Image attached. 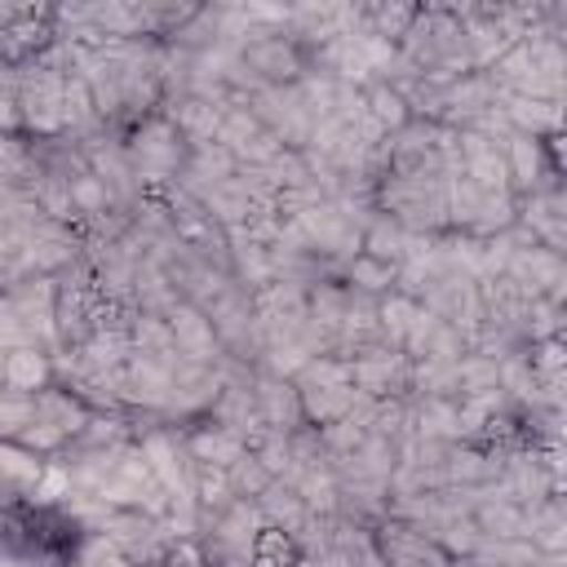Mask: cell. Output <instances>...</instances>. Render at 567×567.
<instances>
[{
    "label": "cell",
    "instance_id": "cell-1",
    "mask_svg": "<svg viewBox=\"0 0 567 567\" xmlns=\"http://www.w3.org/2000/svg\"><path fill=\"white\" fill-rule=\"evenodd\" d=\"M310 49L315 40L306 35H288V31H257L244 40L239 62L248 66V75H257L261 84H297L310 71Z\"/></svg>",
    "mask_w": 567,
    "mask_h": 567
},
{
    "label": "cell",
    "instance_id": "cell-2",
    "mask_svg": "<svg viewBox=\"0 0 567 567\" xmlns=\"http://www.w3.org/2000/svg\"><path fill=\"white\" fill-rule=\"evenodd\" d=\"M372 549L381 567H461L456 554L439 536H430L425 527L408 518H385L372 532Z\"/></svg>",
    "mask_w": 567,
    "mask_h": 567
},
{
    "label": "cell",
    "instance_id": "cell-5",
    "mask_svg": "<svg viewBox=\"0 0 567 567\" xmlns=\"http://www.w3.org/2000/svg\"><path fill=\"white\" fill-rule=\"evenodd\" d=\"M261 509H266V527H279V532H288V536H297V527L310 518V509H306L301 492L284 487L279 478H275V483H270V492L261 496Z\"/></svg>",
    "mask_w": 567,
    "mask_h": 567
},
{
    "label": "cell",
    "instance_id": "cell-8",
    "mask_svg": "<svg viewBox=\"0 0 567 567\" xmlns=\"http://www.w3.org/2000/svg\"><path fill=\"white\" fill-rule=\"evenodd\" d=\"M368 111H372V120H377L381 128H390V133H403V128L412 124L408 97H403L399 89H390V84H377V89L368 93Z\"/></svg>",
    "mask_w": 567,
    "mask_h": 567
},
{
    "label": "cell",
    "instance_id": "cell-7",
    "mask_svg": "<svg viewBox=\"0 0 567 567\" xmlns=\"http://www.w3.org/2000/svg\"><path fill=\"white\" fill-rule=\"evenodd\" d=\"M346 279H350V288H363V292H390L394 288V261L372 252V248H363V252L350 257Z\"/></svg>",
    "mask_w": 567,
    "mask_h": 567
},
{
    "label": "cell",
    "instance_id": "cell-3",
    "mask_svg": "<svg viewBox=\"0 0 567 567\" xmlns=\"http://www.w3.org/2000/svg\"><path fill=\"white\" fill-rule=\"evenodd\" d=\"M297 416L315 430L350 421L354 416V385L350 381H301L297 385Z\"/></svg>",
    "mask_w": 567,
    "mask_h": 567
},
{
    "label": "cell",
    "instance_id": "cell-6",
    "mask_svg": "<svg viewBox=\"0 0 567 567\" xmlns=\"http://www.w3.org/2000/svg\"><path fill=\"white\" fill-rule=\"evenodd\" d=\"M248 554H252V567H297L301 563L297 540L279 527H257L248 540Z\"/></svg>",
    "mask_w": 567,
    "mask_h": 567
},
{
    "label": "cell",
    "instance_id": "cell-9",
    "mask_svg": "<svg viewBox=\"0 0 567 567\" xmlns=\"http://www.w3.org/2000/svg\"><path fill=\"white\" fill-rule=\"evenodd\" d=\"M31 421H35V399L0 390V443H18Z\"/></svg>",
    "mask_w": 567,
    "mask_h": 567
},
{
    "label": "cell",
    "instance_id": "cell-4",
    "mask_svg": "<svg viewBox=\"0 0 567 567\" xmlns=\"http://www.w3.org/2000/svg\"><path fill=\"white\" fill-rule=\"evenodd\" d=\"M0 354H4V390H13V394L35 399V394H44V390L58 381L53 359H49V354H44L35 341H13V346H0Z\"/></svg>",
    "mask_w": 567,
    "mask_h": 567
}]
</instances>
